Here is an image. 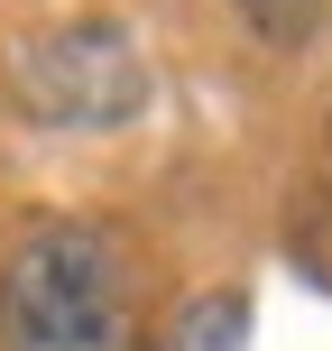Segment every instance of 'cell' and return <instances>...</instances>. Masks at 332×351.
Returning a JSON list of instances; mask_svg holds the SVG:
<instances>
[{"instance_id": "obj_1", "label": "cell", "mask_w": 332, "mask_h": 351, "mask_svg": "<svg viewBox=\"0 0 332 351\" xmlns=\"http://www.w3.org/2000/svg\"><path fill=\"white\" fill-rule=\"evenodd\" d=\"M129 259L92 222H47L0 268V342L10 351H129Z\"/></svg>"}, {"instance_id": "obj_2", "label": "cell", "mask_w": 332, "mask_h": 351, "mask_svg": "<svg viewBox=\"0 0 332 351\" xmlns=\"http://www.w3.org/2000/svg\"><path fill=\"white\" fill-rule=\"evenodd\" d=\"M10 93L28 121L47 130H120L148 102V56L129 47L120 19H65V28L28 37L10 65Z\"/></svg>"}, {"instance_id": "obj_3", "label": "cell", "mask_w": 332, "mask_h": 351, "mask_svg": "<svg viewBox=\"0 0 332 351\" xmlns=\"http://www.w3.org/2000/svg\"><path fill=\"white\" fill-rule=\"evenodd\" d=\"M240 333H249V296L222 287V296H203L185 315V342H175V351H240Z\"/></svg>"}, {"instance_id": "obj_4", "label": "cell", "mask_w": 332, "mask_h": 351, "mask_svg": "<svg viewBox=\"0 0 332 351\" xmlns=\"http://www.w3.org/2000/svg\"><path fill=\"white\" fill-rule=\"evenodd\" d=\"M231 10H240V19H249L259 37H277V47H296V37H314L323 0H231Z\"/></svg>"}]
</instances>
